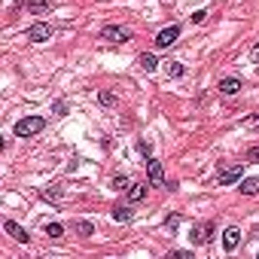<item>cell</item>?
I'll use <instances>...</instances> for the list:
<instances>
[{
    "mask_svg": "<svg viewBox=\"0 0 259 259\" xmlns=\"http://www.w3.org/2000/svg\"><path fill=\"white\" fill-rule=\"evenodd\" d=\"M238 88H241V80H235V76H229V80L220 83V92H223V95H235Z\"/></svg>",
    "mask_w": 259,
    "mask_h": 259,
    "instance_id": "12",
    "label": "cell"
},
{
    "mask_svg": "<svg viewBox=\"0 0 259 259\" xmlns=\"http://www.w3.org/2000/svg\"><path fill=\"white\" fill-rule=\"evenodd\" d=\"M247 162H259V146H250V150H247Z\"/></svg>",
    "mask_w": 259,
    "mask_h": 259,
    "instance_id": "22",
    "label": "cell"
},
{
    "mask_svg": "<svg viewBox=\"0 0 259 259\" xmlns=\"http://www.w3.org/2000/svg\"><path fill=\"white\" fill-rule=\"evenodd\" d=\"M143 195H146V186L143 183H131L128 186V201H140Z\"/></svg>",
    "mask_w": 259,
    "mask_h": 259,
    "instance_id": "15",
    "label": "cell"
},
{
    "mask_svg": "<svg viewBox=\"0 0 259 259\" xmlns=\"http://www.w3.org/2000/svg\"><path fill=\"white\" fill-rule=\"evenodd\" d=\"M180 37V25H171V28H162L159 34H155V49H168V46H174Z\"/></svg>",
    "mask_w": 259,
    "mask_h": 259,
    "instance_id": "4",
    "label": "cell"
},
{
    "mask_svg": "<svg viewBox=\"0 0 259 259\" xmlns=\"http://www.w3.org/2000/svg\"><path fill=\"white\" fill-rule=\"evenodd\" d=\"M165 73L171 76V80H180V76H183V64L180 61H165Z\"/></svg>",
    "mask_w": 259,
    "mask_h": 259,
    "instance_id": "13",
    "label": "cell"
},
{
    "mask_svg": "<svg viewBox=\"0 0 259 259\" xmlns=\"http://www.w3.org/2000/svg\"><path fill=\"white\" fill-rule=\"evenodd\" d=\"M98 101H101L104 107H113V104H116V95H113V92H101V95H98Z\"/></svg>",
    "mask_w": 259,
    "mask_h": 259,
    "instance_id": "19",
    "label": "cell"
},
{
    "mask_svg": "<svg viewBox=\"0 0 259 259\" xmlns=\"http://www.w3.org/2000/svg\"><path fill=\"white\" fill-rule=\"evenodd\" d=\"M138 64H140V70H146V73H153L155 67H159V61H155V55H150V52L138 55Z\"/></svg>",
    "mask_w": 259,
    "mask_h": 259,
    "instance_id": "10",
    "label": "cell"
},
{
    "mask_svg": "<svg viewBox=\"0 0 259 259\" xmlns=\"http://www.w3.org/2000/svg\"><path fill=\"white\" fill-rule=\"evenodd\" d=\"M241 192L244 195H256L259 192V177H247L244 183H241Z\"/></svg>",
    "mask_w": 259,
    "mask_h": 259,
    "instance_id": "14",
    "label": "cell"
},
{
    "mask_svg": "<svg viewBox=\"0 0 259 259\" xmlns=\"http://www.w3.org/2000/svg\"><path fill=\"white\" fill-rule=\"evenodd\" d=\"M250 125H256V128H259V116H253V119H250Z\"/></svg>",
    "mask_w": 259,
    "mask_h": 259,
    "instance_id": "26",
    "label": "cell"
},
{
    "mask_svg": "<svg viewBox=\"0 0 259 259\" xmlns=\"http://www.w3.org/2000/svg\"><path fill=\"white\" fill-rule=\"evenodd\" d=\"M76 232H80L83 238H88V235L95 232V226H92V223H88V220H80V223H76Z\"/></svg>",
    "mask_w": 259,
    "mask_h": 259,
    "instance_id": "18",
    "label": "cell"
},
{
    "mask_svg": "<svg viewBox=\"0 0 259 259\" xmlns=\"http://www.w3.org/2000/svg\"><path fill=\"white\" fill-rule=\"evenodd\" d=\"M131 183H128V180L125 177H113V189H128Z\"/></svg>",
    "mask_w": 259,
    "mask_h": 259,
    "instance_id": "21",
    "label": "cell"
},
{
    "mask_svg": "<svg viewBox=\"0 0 259 259\" xmlns=\"http://www.w3.org/2000/svg\"><path fill=\"white\" fill-rule=\"evenodd\" d=\"M205 18H207V9H195V13H192V21H195V25H201Z\"/></svg>",
    "mask_w": 259,
    "mask_h": 259,
    "instance_id": "20",
    "label": "cell"
},
{
    "mask_svg": "<svg viewBox=\"0 0 259 259\" xmlns=\"http://www.w3.org/2000/svg\"><path fill=\"white\" fill-rule=\"evenodd\" d=\"M28 13H34V16L49 13V0H28Z\"/></svg>",
    "mask_w": 259,
    "mask_h": 259,
    "instance_id": "11",
    "label": "cell"
},
{
    "mask_svg": "<svg viewBox=\"0 0 259 259\" xmlns=\"http://www.w3.org/2000/svg\"><path fill=\"white\" fill-rule=\"evenodd\" d=\"M165 226H168V229H177V226H180V217H177V213H174V217H168Z\"/></svg>",
    "mask_w": 259,
    "mask_h": 259,
    "instance_id": "24",
    "label": "cell"
},
{
    "mask_svg": "<svg viewBox=\"0 0 259 259\" xmlns=\"http://www.w3.org/2000/svg\"><path fill=\"white\" fill-rule=\"evenodd\" d=\"M192 244H207L210 238H213V223H205V226H198V229H192Z\"/></svg>",
    "mask_w": 259,
    "mask_h": 259,
    "instance_id": "7",
    "label": "cell"
},
{
    "mask_svg": "<svg viewBox=\"0 0 259 259\" xmlns=\"http://www.w3.org/2000/svg\"><path fill=\"white\" fill-rule=\"evenodd\" d=\"M113 220H116V223H128V220H131V207H128V205L113 207Z\"/></svg>",
    "mask_w": 259,
    "mask_h": 259,
    "instance_id": "16",
    "label": "cell"
},
{
    "mask_svg": "<svg viewBox=\"0 0 259 259\" xmlns=\"http://www.w3.org/2000/svg\"><path fill=\"white\" fill-rule=\"evenodd\" d=\"M52 34H55V28L49 21H37V25L28 28V40L31 43H46V40H52Z\"/></svg>",
    "mask_w": 259,
    "mask_h": 259,
    "instance_id": "3",
    "label": "cell"
},
{
    "mask_svg": "<svg viewBox=\"0 0 259 259\" xmlns=\"http://www.w3.org/2000/svg\"><path fill=\"white\" fill-rule=\"evenodd\" d=\"M46 235H49V238H61L64 226H61V223H46Z\"/></svg>",
    "mask_w": 259,
    "mask_h": 259,
    "instance_id": "17",
    "label": "cell"
},
{
    "mask_svg": "<svg viewBox=\"0 0 259 259\" xmlns=\"http://www.w3.org/2000/svg\"><path fill=\"white\" fill-rule=\"evenodd\" d=\"M241 174H244V168H241V165H229V168H223V171L217 174V180H220V186H232Z\"/></svg>",
    "mask_w": 259,
    "mask_h": 259,
    "instance_id": "6",
    "label": "cell"
},
{
    "mask_svg": "<svg viewBox=\"0 0 259 259\" xmlns=\"http://www.w3.org/2000/svg\"><path fill=\"white\" fill-rule=\"evenodd\" d=\"M146 174H150V183L153 186H165V171H162V162L159 159L146 162Z\"/></svg>",
    "mask_w": 259,
    "mask_h": 259,
    "instance_id": "5",
    "label": "cell"
},
{
    "mask_svg": "<svg viewBox=\"0 0 259 259\" xmlns=\"http://www.w3.org/2000/svg\"><path fill=\"white\" fill-rule=\"evenodd\" d=\"M3 229H6L9 235H13V238H16V241H21V244H28V232H25V229H21V226H18V223H16V220H6V223H3Z\"/></svg>",
    "mask_w": 259,
    "mask_h": 259,
    "instance_id": "9",
    "label": "cell"
},
{
    "mask_svg": "<svg viewBox=\"0 0 259 259\" xmlns=\"http://www.w3.org/2000/svg\"><path fill=\"white\" fill-rule=\"evenodd\" d=\"M138 150H140L143 155H150V153H153V143H150V140H140V143H138Z\"/></svg>",
    "mask_w": 259,
    "mask_h": 259,
    "instance_id": "23",
    "label": "cell"
},
{
    "mask_svg": "<svg viewBox=\"0 0 259 259\" xmlns=\"http://www.w3.org/2000/svg\"><path fill=\"white\" fill-rule=\"evenodd\" d=\"M101 40H107V43H128L131 31L119 28V25H104V28H101Z\"/></svg>",
    "mask_w": 259,
    "mask_h": 259,
    "instance_id": "2",
    "label": "cell"
},
{
    "mask_svg": "<svg viewBox=\"0 0 259 259\" xmlns=\"http://www.w3.org/2000/svg\"><path fill=\"white\" fill-rule=\"evenodd\" d=\"M250 58H253V61L259 64V43H256V46H253V52H250Z\"/></svg>",
    "mask_w": 259,
    "mask_h": 259,
    "instance_id": "25",
    "label": "cell"
},
{
    "mask_svg": "<svg viewBox=\"0 0 259 259\" xmlns=\"http://www.w3.org/2000/svg\"><path fill=\"white\" fill-rule=\"evenodd\" d=\"M46 128V119L43 116H25L16 122V138H34V134H40Z\"/></svg>",
    "mask_w": 259,
    "mask_h": 259,
    "instance_id": "1",
    "label": "cell"
},
{
    "mask_svg": "<svg viewBox=\"0 0 259 259\" xmlns=\"http://www.w3.org/2000/svg\"><path fill=\"white\" fill-rule=\"evenodd\" d=\"M238 244H241V232L235 226H229L226 232H223V247H226V250H235Z\"/></svg>",
    "mask_w": 259,
    "mask_h": 259,
    "instance_id": "8",
    "label": "cell"
}]
</instances>
